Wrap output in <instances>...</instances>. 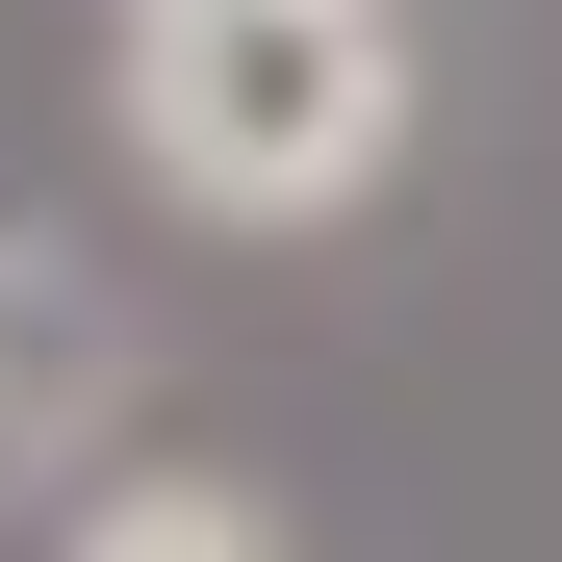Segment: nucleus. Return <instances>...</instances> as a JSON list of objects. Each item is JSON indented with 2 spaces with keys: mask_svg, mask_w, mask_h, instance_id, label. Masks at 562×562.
Masks as SVG:
<instances>
[{
  "mask_svg": "<svg viewBox=\"0 0 562 562\" xmlns=\"http://www.w3.org/2000/svg\"><path fill=\"white\" fill-rule=\"evenodd\" d=\"M128 103L179 205H333V179H384V26L358 0H154Z\"/></svg>",
  "mask_w": 562,
  "mask_h": 562,
  "instance_id": "1",
  "label": "nucleus"
},
{
  "mask_svg": "<svg viewBox=\"0 0 562 562\" xmlns=\"http://www.w3.org/2000/svg\"><path fill=\"white\" fill-rule=\"evenodd\" d=\"M77 384H103V333H77V307H52L26 256H0V460H26V435H52Z\"/></svg>",
  "mask_w": 562,
  "mask_h": 562,
  "instance_id": "2",
  "label": "nucleus"
},
{
  "mask_svg": "<svg viewBox=\"0 0 562 562\" xmlns=\"http://www.w3.org/2000/svg\"><path fill=\"white\" fill-rule=\"evenodd\" d=\"M77 562H281L231 486H128V512H77Z\"/></svg>",
  "mask_w": 562,
  "mask_h": 562,
  "instance_id": "3",
  "label": "nucleus"
}]
</instances>
